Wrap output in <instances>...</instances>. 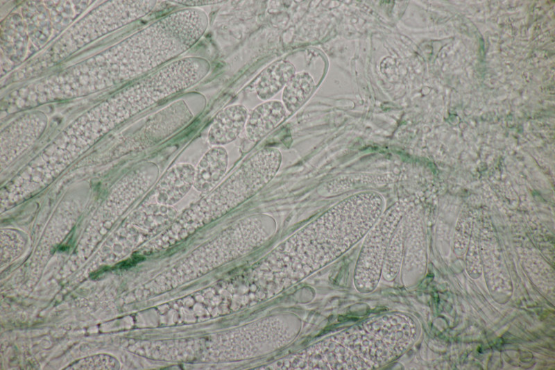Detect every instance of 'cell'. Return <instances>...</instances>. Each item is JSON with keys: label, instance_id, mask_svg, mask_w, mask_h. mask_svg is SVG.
<instances>
[{"label": "cell", "instance_id": "6da1fadb", "mask_svg": "<svg viewBox=\"0 0 555 370\" xmlns=\"http://www.w3.org/2000/svg\"><path fill=\"white\" fill-rule=\"evenodd\" d=\"M384 209L385 201L379 192L350 195L278 246L263 263L300 274L302 278L334 261L364 237Z\"/></svg>", "mask_w": 555, "mask_h": 370}, {"label": "cell", "instance_id": "7a4b0ae2", "mask_svg": "<svg viewBox=\"0 0 555 370\" xmlns=\"http://www.w3.org/2000/svg\"><path fill=\"white\" fill-rule=\"evenodd\" d=\"M282 160L280 151L275 147H265L253 154L225 180L176 218L157 239V248H166L182 241L254 196L275 177Z\"/></svg>", "mask_w": 555, "mask_h": 370}, {"label": "cell", "instance_id": "3957f363", "mask_svg": "<svg viewBox=\"0 0 555 370\" xmlns=\"http://www.w3.org/2000/svg\"><path fill=\"white\" fill-rule=\"evenodd\" d=\"M400 213L399 205L390 207L383 212L366 235L357 263L356 279L363 274H373V280L376 286Z\"/></svg>", "mask_w": 555, "mask_h": 370}, {"label": "cell", "instance_id": "277c9868", "mask_svg": "<svg viewBox=\"0 0 555 370\" xmlns=\"http://www.w3.org/2000/svg\"><path fill=\"white\" fill-rule=\"evenodd\" d=\"M195 167L189 163L172 167L163 176L156 189V201L164 206H173L182 200L194 186Z\"/></svg>", "mask_w": 555, "mask_h": 370}, {"label": "cell", "instance_id": "5b68a950", "mask_svg": "<svg viewBox=\"0 0 555 370\" xmlns=\"http://www.w3.org/2000/svg\"><path fill=\"white\" fill-rule=\"evenodd\" d=\"M248 110L242 104H233L223 108L214 118L207 133L208 143L224 146L234 141L245 128Z\"/></svg>", "mask_w": 555, "mask_h": 370}, {"label": "cell", "instance_id": "8992f818", "mask_svg": "<svg viewBox=\"0 0 555 370\" xmlns=\"http://www.w3.org/2000/svg\"><path fill=\"white\" fill-rule=\"evenodd\" d=\"M287 110L282 102L266 101L248 113L245 126L248 141L256 144L274 130L286 117Z\"/></svg>", "mask_w": 555, "mask_h": 370}, {"label": "cell", "instance_id": "52a82bcc", "mask_svg": "<svg viewBox=\"0 0 555 370\" xmlns=\"http://www.w3.org/2000/svg\"><path fill=\"white\" fill-rule=\"evenodd\" d=\"M228 163L227 150L222 146L211 147L200 159L195 167L193 187L198 192L212 190L225 175Z\"/></svg>", "mask_w": 555, "mask_h": 370}, {"label": "cell", "instance_id": "ba28073f", "mask_svg": "<svg viewBox=\"0 0 555 370\" xmlns=\"http://www.w3.org/2000/svg\"><path fill=\"white\" fill-rule=\"evenodd\" d=\"M295 74L294 65L287 60L271 63L261 72L254 85L258 98L268 101L284 87Z\"/></svg>", "mask_w": 555, "mask_h": 370}, {"label": "cell", "instance_id": "9c48e42d", "mask_svg": "<svg viewBox=\"0 0 555 370\" xmlns=\"http://www.w3.org/2000/svg\"><path fill=\"white\" fill-rule=\"evenodd\" d=\"M312 77L307 72L296 74L284 87L282 103L287 111L294 113L307 101L314 89Z\"/></svg>", "mask_w": 555, "mask_h": 370}, {"label": "cell", "instance_id": "30bf717a", "mask_svg": "<svg viewBox=\"0 0 555 370\" xmlns=\"http://www.w3.org/2000/svg\"><path fill=\"white\" fill-rule=\"evenodd\" d=\"M171 1L177 3H179V4H181V5H183L185 6L190 7V8L191 7H196V6H205V5L216 4V3H219L223 2V1H212V0H210V1H207V0H205V1Z\"/></svg>", "mask_w": 555, "mask_h": 370}]
</instances>
